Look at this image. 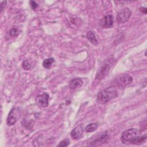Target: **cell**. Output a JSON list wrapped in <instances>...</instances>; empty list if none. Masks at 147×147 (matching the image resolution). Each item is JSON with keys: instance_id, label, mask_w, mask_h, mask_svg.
Instances as JSON below:
<instances>
[{"instance_id": "obj_1", "label": "cell", "mask_w": 147, "mask_h": 147, "mask_svg": "<svg viewBox=\"0 0 147 147\" xmlns=\"http://www.w3.org/2000/svg\"><path fill=\"white\" fill-rule=\"evenodd\" d=\"M146 134L141 135V131L136 128H131L124 131L121 136L123 144L126 145H141L146 141Z\"/></svg>"}, {"instance_id": "obj_2", "label": "cell", "mask_w": 147, "mask_h": 147, "mask_svg": "<svg viewBox=\"0 0 147 147\" xmlns=\"http://www.w3.org/2000/svg\"><path fill=\"white\" fill-rule=\"evenodd\" d=\"M118 96V91L114 86L108 87L99 92L97 95L96 101L98 103L103 105Z\"/></svg>"}, {"instance_id": "obj_3", "label": "cell", "mask_w": 147, "mask_h": 147, "mask_svg": "<svg viewBox=\"0 0 147 147\" xmlns=\"http://www.w3.org/2000/svg\"><path fill=\"white\" fill-rule=\"evenodd\" d=\"M115 59L113 56L108 57L101 64L100 68L98 69L97 74L96 75V79L102 80L103 78L106 76L110 69L114 64Z\"/></svg>"}, {"instance_id": "obj_4", "label": "cell", "mask_w": 147, "mask_h": 147, "mask_svg": "<svg viewBox=\"0 0 147 147\" xmlns=\"http://www.w3.org/2000/svg\"><path fill=\"white\" fill-rule=\"evenodd\" d=\"M131 15V10L127 7H125L118 12L116 17L117 22L119 24L125 23L129 20Z\"/></svg>"}, {"instance_id": "obj_5", "label": "cell", "mask_w": 147, "mask_h": 147, "mask_svg": "<svg viewBox=\"0 0 147 147\" xmlns=\"http://www.w3.org/2000/svg\"><path fill=\"white\" fill-rule=\"evenodd\" d=\"M132 81V77L128 74L122 75L114 80L115 85L120 87H125L127 85L130 84Z\"/></svg>"}, {"instance_id": "obj_6", "label": "cell", "mask_w": 147, "mask_h": 147, "mask_svg": "<svg viewBox=\"0 0 147 147\" xmlns=\"http://www.w3.org/2000/svg\"><path fill=\"white\" fill-rule=\"evenodd\" d=\"M20 115V110L17 107L13 108L10 112L9 113V115L7 118L6 123L8 126H12L14 125L17 121V118L19 117Z\"/></svg>"}, {"instance_id": "obj_7", "label": "cell", "mask_w": 147, "mask_h": 147, "mask_svg": "<svg viewBox=\"0 0 147 147\" xmlns=\"http://www.w3.org/2000/svg\"><path fill=\"white\" fill-rule=\"evenodd\" d=\"M49 96L47 93L39 95L35 98L36 103L40 107H46L49 105Z\"/></svg>"}, {"instance_id": "obj_8", "label": "cell", "mask_w": 147, "mask_h": 147, "mask_svg": "<svg viewBox=\"0 0 147 147\" xmlns=\"http://www.w3.org/2000/svg\"><path fill=\"white\" fill-rule=\"evenodd\" d=\"M109 138V135L107 133H103V134L98 136L95 139L92 140L88 144L89 146H98L105 144Z\"/></svg>"}, {"instance_id": "obj_9", "label": "cell", "mask_w": 147, "mask_h": 147, "mask_svg": "<svg viewBox=\"0 0 147 147\" xmlns=\"http://www.w3.org/2000/svg\"><path fill=\"white\" fill-rule=\"evenodd\" d=\"M113 17L111 15H107L100 19L99 21V25L103 28H111L113 25Z\"/></svg>"}, {"instance_id": "obj_10", "label": "cell", "mask_w": 147, "mask_h": 147, "mask_svg": "<svg viewBox=\"0 0 147 147\" xmlns=\"http://www.w3.org/2000/svg\"><path fill=\"white\" fill-rule=\"evenodd\" d=\"M83 127L82 125H79L75 127L71 132V136L73 139L80 140L83 136Z\"/></svg>"}, {"instance_id": "obj_11", "label": "cell", "mask_w": 147, "mask_h": 147, "mask_svg": "<svg viewBox=\"0 0 147 147\" xmlns=\"http://www.w3.org/2000/svg\"><path fill=\"white\" fill-rule=\"evenodd\" d=\"M83 84V81L80 78H75L72 79L69 84V87L72 90H75L82 87Z\"/></svg>"}, {"instance_id": "obj_12", "label": "cell", "mask_w": 147, "mask_h": 147, "mask_svg": "<svg viewBox=\"0 0 147 147\" xmlns=\"http://www.w3.org/2000/svg\"><path fill=\"white\" fill-rule=\"evenodd\" d=\"M86 37L90 41V42L91 43H92L93 45H96L98 44V41H97L93 32H92V31L88 32L86 34Z\"/></svg>"}, {"instance_id": "obj_13", "label": "cell", "mask_w": 147, "mask_h": 147, "mask_svg": "<svg viewBox=\"0 0 147 147\" xmlns=\"http://www.w3.org/2000/svg\"><path fill=\"white\" fill-rule=\"evenodd\" d=\"M98 127V124L97 123H90L86 127L85 131L88 133L92 132V131H94L95 130H96Z\"/></svg>"}, {"instance_id": "obj_14", "label": "cell", "mask_w": 147, "mask_h": 147, "mask_svg": "<svg viewBox=\"0 0 147 147\" xmlns=\"http://www.w3.org/2000/svg\"><path fill=\"white\" fill-rule=\"evenodd\" d=\"M54 61V59L52 57L47 59L42 62V66L46 69H49Z\"/></svg>"}, {"instance_id": "obj_15", "label": "cell", "mask_w": 147, "mask_h": 147, "mask_svg": "<svg viewBox=\"0 0 147 147\" xmlns=\"http://www.w3.org/2000/svg\"><path fill=\"white\" fill-rule=\"evenodd\" d=\"M19 34V31L17 28H13L10 30V31L9 32V35L12 37H17Z\"/></svg>"}, {"instance_id": "obj_16", "label": "cell", "mask_w": 147, "mask_h": 147, "mask_svg": "<svg viewBox=\"0 0 147 147\" xmlns=\"http://www.w3.org/2000/svg\"><path fill=\"white\" fill-rule=\"evenodd\" d=\"M69 144V140L68 138H66L64 140H63L62 141L60 142V143H59L57 146H62V147H65L68 146Z\"/></svg>"}, {"instance_id": "obj_17", "label": "cell", "mask_w": 147, "mask_h": 147, "mask_svg": "<svg viewBox=\"0 0 147 147\" xmlns=\"http://www.w3.org/2000/svg\"><path fill=\"white\" fill-rule=\"evenodd\" d=\"M22 67L23 69H24L25 70H29L31 67L30 64H29V63L27 60H25V61H23Z\"/></svg>"}, {"instance_id": "obj_18", "label": "cell", "mask_w": 147, "mask_h": 147, "mask_svg": "<svg viewBox=\"0 0 147 147\" xmlns=\"http://www.w3.org/2000/svg\"><path fill=\"white\" fill-rule=\"evenodd\" d=\"M30 6H31V7H32V9L33 10H35L37 7V6H38L37 3L35 1H30Z\"/></svg>"}, {"instance_id": "obj_19", "label": "cell", "mask_w": 147, "mask_h": 147, "mask_svg": "<svg viewBox=\"0 0 147 147\" xmlns=\"http://www.w3.org/2000/svg\"><path fill=\"white\" fill-rule=\"evenodd\" d=\"M6 1H2L1 2V12H2L6 5Z\"/></svg>"}, {"instance_id": "obj_20", "label": "cell", "mask_w": 147, "mask_h": 147, "mask_svg": "<svg viewBox=\"0 0 147 147\" xmlns=\"http://www.w3.org/2000/svg\"><path fill=\"white\" fill-rule=\"evenodd\" d=\"M140 10L142 13H144L145 14H146V10H147V9H146V7H141L140 8Z\"/></svg>"}]
</instances>
